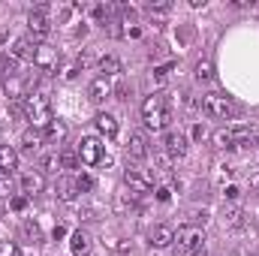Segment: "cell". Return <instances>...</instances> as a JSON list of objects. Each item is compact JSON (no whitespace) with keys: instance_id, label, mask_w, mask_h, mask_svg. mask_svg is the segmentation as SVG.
<instances>
[{"instance_id":"6da1fadb","label":"cell","mask_w":259,"mask_h":256,"mask_svg":"<svg viewBox=\"0 0 259 256\" xmlns=\"http://www.w3.org/2000/svg\"><path fill=\"white\" fill-rule=\"evenodd\" d=\"M24 118L33 121V127L46 130L55 118H52V97L42 94V91H33L27 100H24Z\"/></svg>"},{"instance_id":"7a4b0ae2","label":"cell","mask_w":259,"mask_h":256,"mask_svg":"<svg viewBox=\"0 0 259 256\" xmlns=\"http://www.w3.org/2000/svg\"><path fill=\"white\" fill-rule=\"evenodd\" d=\"M142 118H145V127L148 130H163V127H169L172 112H169V106H166V100L160 94H151L142 103Z\"/></svg>"},{"instance_id":"3957f363","label":"cell","mask_w":259,"mask_h":256,"mask_svg":"<svg viewBox=\"0 0 259 256\" xmlns=\"http://www.w3.org/2000/svg\"><path fill=\"white\" fill-rule=\"evenodd\" d=\"M202 112L208 118H214V121H232L238 115V106L226 94H205L202 97Z\"/></svg>"},{"instance_id":"277c9868","label":"cell","mask_w":259,"mask_h":256,"mask_svg":"<svg viewBox=\"0 0 259 256\" xmlns=\"http://www.w3.org/2000/svg\"><path fill=\"white\" fill-rule=\"evenodd\" d=\"M175 247H178V253L184 256H196L205 250V232H202V226H181L178 232H175Z\"/></svg>"},{"instance_id":"5b68a950","label":"cell","mask_w":259,"mask_h":256,"mask_svg":"<svg viewBox=\"0 0 259 256\" xmlns=\"http://www.w3.org/2000/svg\"><path fill=\"white\" fill-rule=\"evenodd\" d=\"M103 142L97 139V136H88V139H81V145H78V160L84 163V166H97V163H103Z\"/></svg>"},{"instance_id":"8992f818","label":"cell","mask_w":259,"mask_h":256,"mask_svg":"<svg viewBox=\"0 0 259 256\" xmlns=\"http://www.w3.org/2000/svg\"><path fill=\"white\" fill-rule=\"evenodd\" d=\"M33 66H36L39 72H58V66H61V55H58V49H52V46H39V49H36V58H33Z\"/></svg>"},{"instance_id":"52a82bcc","label":"cell","mask_w":259,"mask_h":256,"mask_svg":"<svg viewBox=\"0 0 259 256\" xmlns=\"http://www.w3.org/2000/svg\"><path fill=\"white\" fill-rule=\"evenodd\" d=\"M27 27H30V33L36 36V39H46L49 33H52V21H49V15H46V9L39 6V9H33L30 15H27Z\"/></svg>"},{"instance_id":"ba28073f","label":"cell","mask_w":259,"mask_h":256,"mask_svg":"<svg viewBox=\"0 0 259 256\" xmlns=\"http://www.w3.org/2000/svg\"><path fill=\"white\" fill-rule=\"evenodd\" d=\"M163 151H166L169 157H184V154H187V136H184L181 130H169L166 139H163Z\"/></svg>"},{"instance_id":"9c48e42d","label":"cell","mask_w":259,"mask_h":256,"mask_svg":"<svg viewBox=\"0 0 259 256\" xmlns=\"http://www.w3.org/2000/svg\"><path fill=\"white\" fill-rule=\"evenodd\" d=\"M124 184L130 187V193L133 196H142V193H151V178L145 175V172H139V169H127L124 172Z\"/></svg>"},{"instance_id":"30bf717a","label":"cell","mask_w":259,"mask_h":256,"mask_svg":"<svg viewBox=\"0 0 259 256\" xmlns=\"http://www.w3.org/2000/svg\"><path fill=\"white\" fill-rule=\"evenodd\" d=\"M229 139H232V145H253V142H259V127L256 124H235V127H229Z\"/></svg>"},{"instance_id":"8fae6325","label":"cell","mask_w":259,"mask_h":256,"mask_svg":"<svg viewBox=\"0 0 259 256\" xmlns=\"http://www.w3.org/2000/svg\"><path fill=\"white\" fill-rule=\"evenodd\" d=\"M148 244L157 247V250H166L169 244H175V229L172 226H154L151 235H148Z\"/></svg>"},{"instance_id":"7c38bea8","label":"cell","mask_w":259,"mask_h":256,"mask_svg":"<svg viewBox=\"0 0 259 256\" xmlns=\"http://www.w3.org/2000/svg\"><path fill=\"white\" fill-rule=\"evenodd\" d=\"M36 49H39V42H36L33 36H21V39H15V46H12V55H15L18 61H30V64H33V58H36Z\"/></svg>"},{"instance_id":"4fadbf2b","label":"cell","mask_w":259,"mask_h":256,"mask_svg":"<svg viewBox=\"0 0 259 256\" xmlns=\"http://www.w3.org/2000/svg\"><path fill=\"white\" fill-rule=\"evenodd\" d=\"M112 94H115L112 78H103V75H100V78H94V81H91V88H88V97H91L94 103H103V100H109Z\"/></svg>"},{"instance_id":"5bb4252c","label":"cell","mask_w":259,"mask_h":256,"mask_svg":"<svg viewBox=\"0 0 259 256\" xmlns=\"http://www.w3.org/2000/svg\"><path fill=\"white\" fill-rule=\"evenodd\" d=\"M18 169V151L9 145H0V178H9Z\"/></svg>"},{"instance_id":"9a60e30c","label":"cell","mask_w":259,"mask_h":256,"mask_svg":"<svg viewBox=\"0 0 259 256\" xmlns=\"http://www.w3.org/2000/svg\"><path fill=\"white\" fill-rule=\"evenodd\" d=\"M69 250H72V256H91V235L75 229L69 235Z\"/></svg>"},{"instance_id":"2e32d148","label":"cell","mask_w":259,"mask_h":256,"mask_svg":"<svg viewBox=\"0 0 259 256\" xmlns=\"http://www.w3.org/2000/svg\"><path fill=\"white\" fill-rule=\"evenodd\" d=\"M21 145H24V151H30V154H33V151H39V148L46 145V133H42L39 127L24 130V133H21Z\"/></svg>"},{"instance_id":"e0dca14e","label":"cell","mask_w":259,"mask_h":256,"mask_svg":"<svg viewBox=\"0 0 259 256\" xmlns=\"http://www.w3.org/2000/svg\"><path fill=\"white\" fill-rule=\"evenodd\" d=\"M94 124H97V130H100V136H106V139L118 136V118L109 115V112H100V115L94 118Z\"/></svg>"},{"instance_id":"ac0fdd59","label":"cell","mask_w":259,"mask_h":256,"mask_svg":"<svg viewBox=\"0 0 259 256\" xmlns=\"http://www.w3.org/2000/svg\"><path fill=\"white\" fill-rule=\"evenodd\" d=\"M42 187H46V178H42L39 172L21 175V193H24V196H36V193H42Z\"/></svg>"},{"instance_id":"d6986e66","label":"cell","mask_w":259,"mask_h":256,"mask_svg":"<svg viewBox=\"0 0 259 256\" xmlns=\"http://www.w3.org/2000/svg\"><path fill=\"white\" fill-rule=\"evenodd\" d=\"M127 154H130V157H136V160L148 157V139H145L142 133H130V139H127Z\"/></svg>"},{"instance_id":"ffe728a7","label":"cell","mask_w":259,"mask_h":256,"mask_svg":"<svg viewBox=\"0 0 259 256\" xmlns=\"http://www.w3.org/2000/svg\"><path fill=\"white\" fill-rule=\"evenodd\" d=\"M42 133H46V142H49V145H58V142H64L66 139V124L64 121H52Z\"/></svg>"},{"instance_id":"44dd1931","label":"cell","mask_w":259,"mask_h":256,"mask_svg":"<svg viewBox=\"0 0 259 256\" xmlns=\"http://www.w3.org/2000/svg\"><path fill=\"white\" fill-rule=\"evenodd\" d=\"M100 72H103V78H112V75H118V72H121V61H118L115 55H106V58H100Z\"/></svg>"},{"instance_id":"7402d4cb","label":"cell","mask_w":259,"mask_h":256,"mask_svg":"<svg viewBox=\"0 0 259 256\" xmlns=\"http://www.w3.org/2000/svg\"><path fill=\"white\" fill-rule=\"evenodd\" d=\"M75 193H78L75 178H61V181H58V196H61L64 202H72V199H75Z\"/></svg>"},{"instance_id":"603a6c76","label":"cell","mask_w":259,"mask_h":256,"mask_svg":"<svg viewBox=\"0 0 259 256\" xmlns=\"http://www.w3.org/2000/svg\"><path fill=\"white\" fill-rule=\"evenodd\" d=\"M18 64H21V61H18L12 52H9V55H0V69H3V75H6V78L18 75Z\"/></svg>"},{"instance_id":"cb8c5ba5","label":"cell","mask_w":259,"mask_h":256,"mask_svg":"<svg viewBox=\"0 0 259 256\" xmlns=\"http://www.w3.org/2000/svg\"><path fill=\"white\" fill-rule=\"evenodd\" d=\"M223 223H226L229 229H238V226H244V211H241V208H226V214H223Z\"/></svg>"},{"instance_id":"d4e9b609","label":"cell","mask_w":259,"mask_h":256,"mask_svg":"<svg viewBox=\"0 0 259 256\" xmlns=\"http://www.w3.org/2000/svg\"><path fill=\"white\" fill-rule=\"evenodd\" d=\"M21 235H24L27 241H33V244H36V241L42 238V232H39V226H36V223H30V220H24V223H21Z\"/></svg>"},{"instance_id":"484cf974","label":"cell","mask_w":259,"mask_h":256,"mask_svg":"<svg viewBox=\"0 0 259 256\" xmlns=\"http://www.w3.org/2000/svg\"><path fill=\"white\" fill-rule=\"evenodd\" d=\"M196 78H199V81H211V78H214V64H211V61H199V64H196Z\"/></svg>"},{"instance_id":"4316f807","label":"cell","mask_w":259,"mask_h":256,"mask_svg":"<svg viewBox=\"0 0 259 256\" xmlns=\"http://www.w3.org/2000/svg\"><path fill=\"white\" fill-rule=\"evenodd\" d=\"M58 160H61V166H64V169H75L78 154H72V151H61V154H58Z\"/></svg>"},{"instance_id":"83f0119b","label":"cell","mask_w":259,"mask_h":256,"mask_svg":"<svg viewBox=\"0 0 259 256\" xmlns=\"http://www.w3.org/2000/svg\"><path fill=\"white\" fill-rule=\"evenodd\" d=\"M0 256H21V250L12 241H0Z\"/></svg>"},{"instance_id":"f1b7e54d","label":"cell","mask_w":259,"mask_h":256,"mask_svg":"<svg viewBox=\"0 0 259 256\" xmlns=\"http://www.w3.org/2000/svg\"><path fill=\"white\" fill-rule=\"evenodd\" d=\"M75 184H78V193L94 190V178H91V175H78V178H75Z\"/></svg>"},{"instance_id":"f546056e","label":"cell","mask_w":259,"mask_h":256,"mask_svg":"<svg viewBox=\"0 0 259 256\" xmlns=\"http://www.w3.org/2000/svg\"><path fill=\"white\" fill-rule=\"evenodd\" d=\"M42 169H46V172H58V169H61L58 154H55V157H42Z\"/></svg>"},{"instance_id":"4dcf8cb0","label":"cell","mask_w":259,"mask_h":256,"mask_svg":"<svg viewBox=\"0 0 259 256\" xmlns=\"http://www.w3.org/2000/svg\"><path fill=\"white\" fill-rule=\"evenodd\" d=\"M9 205H12V211H24V208H27V196H15Z\"/></svg>"},{"instance_id":"1f68e13d","label":"cell","mask_w":259,"mask_h":256,"mask_svg":"<svg viewBox=\"0 0 259 256\" xmlns=\"http://www.w3.org/2000/svg\"><path fill=\"white\" fill-rule=\"evenodd\" d=\"M154 72H157V78H160V81H163V78H166V75H169V72H172V64H163V66H157V69H154Z\"/></svg>"},{"instance_id":"d6a6232c","label":"cell","mask_w":259,"mask_h":256,"mask_svg":"<svg viewBox=\"0 0 259 256\" xmlns=\"http://www.w3.org/2000/svg\"><path fill=\"white\" fill-rule=\"evenodd\" d=\"M9 196V178H0V199Z\"/></svg>"},{"instance_id":"836d02e7","label":"cell","mask_w":259,"mask_h":256,"mask_svg":"<svg viewBox=\"0 0 259 256\" xmlns=\"http://www.w3.org/2000/svg\"><path fill=\"white\" fill-rule=\"evenodd\" d=\"M169 196H172V193L166 190V187H160V190H157V199H160V202H169Z\"/></svg>"},{"instance_id":"e575fe53","label":"cell","mask_w":259,"mask_h":256,"mask_svg":"<svg viewBox=\"0 0 259 256\" xmlns=\"http://www.w3.org/2000/svg\"><path fill=\"white\" fill-rule=\"evenodd\" d=\"M250 187H253V190H259V169L250 175Z\"/></svg>"},{"instance_id":"d590c367","label":"cell","mask_w":259,"mask_h":256,"mask_svg":"<svg viewBox=\"0 0 259 256\" xmlns=\"http://www.w3.org/2000/svg\"><path fill=\"white\" fill-rule=\"evenodd\" d=\"M226 196H229V199H238L241 193H238V187H226Z\"/></svg>"},{"instance_id":"8d00e7d4","label":"cell","mask_w":259,"mask_h":256,"mask_svg":"<svg viewBox=\"0 0 259 256\" xmlns=\"http://www.w3.org/2000/svg\"><path fill=\"white\" fill-rule=\"evenodd\" d=\"M64 235H66L64 226H55V241H58V238H64Z\"/></svg>"},{"instance_id":"74e56055","label":"cell","mask_w":259,"mask_h":256,"mask_svg":"<svg viewBox=\"0 0 259 256\" xmlns=\"http://www.w3.org/2000/svg\"><path fill=\"white\" fill-rule=\"evenodd\" d=\"M196 256H211V253H205V250H202V253H196Z\"/></svg>"}]
</instances>
